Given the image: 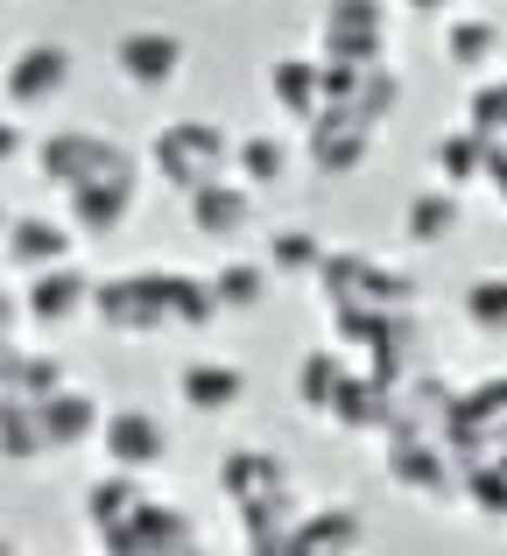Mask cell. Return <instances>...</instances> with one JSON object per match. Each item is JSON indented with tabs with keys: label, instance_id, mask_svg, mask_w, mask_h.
I'll return each mask as SVG.
<instances>
[{
	"label": "cell",
	"instance_id": "6da1fadb",
	"mask_svg": "<svg viewBox=\"0 0 507 556\" xmlns=\"http://www.w3.org/2000/svg\"><path fill=\"white\" fill-rule=\"evenodd\" d=\"M36 177L50 190L99 184V177H141V155L127 141H113L106 127H56L36 141Z\"/></svg>",
	"mask_w": 507,
	"mask_h": 556
},
{
	"label": "cell",
	"instance_id": "7a4b0ae2",
	"mask_svg": "<svg viewBox=\"0 0 507 556\" xmlns=\"http://www.w3.org/2000/svg\"><path fill=\"white\" fill-rule=\"evenodd\" d=\"M233 141L240 135H226L219 121H169L149 141V169L169 190H198L212 177H233Z\"/></svg>",
	"mask_w": 507,
	"mask_h": 556
},
{
	"label": "cell",
	"instance_id": "3957f363",
	"mask_svg": "<svg viewBox=\"0 0 507 556\" xmlns=\"http://www.w3.org/2000/svg\"><path fill=\"white\" fill-rule=\"evenodd\" d=\"M388 479H395V493H409V501H466V465H458L452 437H423V430H388Z\"/></svg>",
	"mask_w": 507,
	"mask_h": 556
},
{
	"label": "cell",
	"instance_id": "277c9868",
	"mask_svg": "<svg viewBox=\"0 0 507 556\" xmlns=\"http://www.w3.org/2000/svg\"><path fill=\"white\" fill-rule=\"evenodd\" d=\"M317 289H325L331 311H345V303H373V311H416V275L388 268V261L359 254V247H331L325 268H317Z\"/></svg>",
	"mask_w": 507,
	"mask_h": 556
},
{
	"label": "cell",
	"instance_id": "5b68a950",
	"mask_svg": "<svg viewBox=\"0 0 507 556\" xmlns=\"http://www.w3.org/2000/svg\"><path fill=\"white\" fill-rule=\"evenodd\" d=\"M317 64H388V0H325Z\"/></svg>",
	"mask_w": 507,
	"mask_h": 556
},
{
	"label": "cell",
	"instance_id": "8992f818",
	"mask_svg": "<svg viewBox=\"0 0 507 556\" xmlns=\"http://www.w3.org/2000/svg\"><path fill=\"white\" fill-rule=\"evenodd\" d=\"M92 325H106L113 339H163L169 311H163L155 275L135 268V275H106V282H92Z\"/></svg>",
	"mask_w": 507,
	"mask_h": 556
},
{
	"label": "cell",
	"instance_id": "52a82bcc",
	"mask_svg": "<svg viewBox=\"0 0 507 556\" xmlns=\"http://www.w3.org/2000/svg\"><path fill=\"white\" fill-rule=\"evenodd\" d=\"M183 64H191V42H183L177 28L141 22V28H121V36H113V71H121L135 92H169V85L183 78Z\"/></svg>",
	"mask_w": 507,
	"mask_h": 556
},
{
	"label": "cell",
	"instance_id": "ba28073f",
	"mask_svg": "<svg viewBox=\"0 0 507 556\" xmlns=\"http://www.w3.org/2000/svg\"><path fill=\"white\" fill-rule=\"evenodd\" d=\"M71 78H78V56H71L64 42H28V50H14L8 64H0V92H8L14 113L56 106V99L71 92Z\"/></svg>",
	"mask_w": 507,
	"mask_h": 556
},
{
	"label": "cell",
	"instance_id": "9c48e42d",
	"mask_svg": "<svg viewBox=\"0 0 507 556\" xmlns=\"http://www.w3.org/2000/svg\"><path fill=\"white\" fill-rule=\"evenodd\" d=\"M373 141H381V127H373V121L325 106L310 127H303V163H310L317 177H359V169L373 163Z\"/></svg>",
	"mask_w": 507,
	"mask_h": 556
},
{
	"label": "cell",
	"instance_id": "30bf717a",
	"mask_svg": "<svg viewBox=\"0 0 507 556\" xmlns=\"http://www.w3.org/2000/svg\"><path fill=\"white\" fill-rule=\"evenodd\" d=\"M183 549H198V529L169 501H141L121 529L99 535V556H183Z\"/></svg>",
	"mask_w": 507,
	"mask_h": 556
},
{
	"label": "cell",
	"instance_id": "8fae6325",
	"mask_svg": "<svg viewBox=\"0 0 507 556\" xmlns=\"http://www.w3.org/2000/svg\"><path fill=\"white\" fill-rule=\"evenodd\" d=\"M99 451H106V465L149 479L155 465L169 458V422L155 416V408H141V402H121V408H106V422H99Z\"/></svg>",
	"mask_w": 507,
	"mask_h": 556
},
{
	"label": "cell",
	"instance_id": "7c38bea8",
	"mask_svg": "<svg viewBox=\"0 0 507 556\" xmlns=\"http://www.w3.org/2000/svg\"><path fill=\"white\" fill-rule=\"evenodd\" d=\"M254 198H261V190H248L240 177H212V184L183 190V218H191L198 240L233 247V240H248V232H254Z\"/></svg>",
	"mask_w": 507,
	"mask_h": 556
},
{
	"label": "cell",
	"instance_id": "4fadbf2b",
	"mask_svg": "<svg viewBox=\"0 0 507 556\" xmlns=\"http://www.w3.org/2000/svg\"><path fill=\"white\" fill-rule=\"evenodd\" d=\"M135 204H141V177H99V184H71L64 190V218L85 232V240H113V232H127Z\"/></svg>",
	"mask_w": 507,
	"mask_h": 556
},
{
	"label": "cell",
	"instance_id": "5bb4252c",
	"mask_svg": "<svg viewBox=\"0 0 507 556\" xmlns=\"http://www.w3.org/2000/svg\"><path fill=\"white\" fill-rule=\"evenodd\" d=\"M28 325L36 331H64V325H78L85 311H92V275L78 268V261H56V268H42V275H28Z\"/></svg>",
	"mask_w": 507,
	"mask_h": 556
},
{
	"label": "cell",
	"instance_id": "9a60e30c",
	"mask_svg": "<svg viewBox=\"0 0 507 556\" xmlns=\"http://www.w3.org/2000/svg\"><path fill=\"white\" fill-rule=\"evenodd\" d=\"M325 416H331V430H345V437H388V430H395V380L353 367L345 388L331 394Z\"/></svg>",
	"mask_w": 507,
	"mask_h": 556
},
{
	"label": "cell",
	"instance_id": "2e32d148",
	"mask_svg": "<svg viewBox=\"0 0 507 556\" xmlns=\"http://www.w3.org/2000/svg\"><path fill=\"white\" fill-rule=\"evenodd\" d=\"M0 254L22 275H42V268H56V261H78V226H71V218H42V212H14Z\"/></svg>",
	"mask_w": 507,
	"mask_h": 556
},
{
	"label": "cell",
	"instance_id": "e0dca14e",
	"mask_svg": "<svg viewBox=\"0 0 507 556\" xmlns=\"http://www.w3.org/2000/svg\"><path fill=\"white\" fill-rule=\"evenodd\" d=\"M282 486H296V479H289V458L268 451V444H233L219 458V493L233 501V515L254 507V501H268V493H282Z\"/></svg>",
	"mask_w": 507,
	"mask_h": 556
},
{
	"label": "cell",
	"instance_id": "ac0fdd59",
	"mask_svg": "<svg viewBox=\"0 0 507 556\" xmlns=\"http://www.w3.org/2000/svg\"><path fill=\"white\" fill-rule=\"evenodd\" d=\"M359 549H367V521L345 501L303 507V521L289 529V556H359Z\"/></svg>",
	"mask_w": 507,
	"mask_h": 556
},
{
	"label": "cell",
	"instance_id": "d6986e66",
	"mask_svg": "<svg viewBox=\"0 0 507 556\" xmlns=\"http://www.w3.org/2000/svg\"><path fill=\"white\" fill-rule=\"evenodd\" d=\"M42 408V437H50V458H64V451H85V444H99V422H106V408H99V394L92 388H56L50 402H36Z\"/></svg>",
	"mask_w": 507,
	"mask_h": 556
},
{
	"label": "cell",
	"instance_id": "ffe728a7",
	"mask_svg": "<svg viewBox=\"0 0 507 556\" xmlns=\"http://www.w3.org/2000/svg\"><path fill=\"white\" fill-rule=\"evenodd\" d=\"M177 402L191 416H233L248 402V374L233 359H183L177 367Z\"/></svg>",
	"mask_w": 507,
	"mask_h": 556
},
{
	"label": "cell",
	"instance_id": "44dd1931",
	"mask_svg": "<svg viewBox=\"0 0 507 556\" xmlns=\"http://www.w3.org/2000/svg\"><path fill=\"white\" fill-rule=\"evenodd\" d=\"M268 92H275V106H282V121L310 127L317 113H325V64H317V50L275 56L268 64Z\"/></svg>",
	"mask_w": 507,
	"mask_h": 556
},
{
	"label": "cell",
	"instance_id": "7402d4cb",
	"mask_svg": "<svg viewBox=\"0 0 507 556\" xmlns=\"http://www.w3.org/2000/svg\"><path fill=\"white\" fill-rule=\"evenodd\" d=\"M458 226H466V198L452 184H430L402 204V240L409 247H444V240H458Z\"/></svg>",
	"mask_w": 507,
	"mask_h": 556
},
{
	"label": "cell",
	"instance_id": "603a6c76",
	"mask_svg": "<svg viewBox=\"0 0 507 556\" xmlns=\"http://www.w3.org/2000/svg\"><path fill=\"white\" fill-rule=\"evenodd\" d=\"M155 275V289H163V311H169V331H212L219 325V296H212V275L198 282V275H183V268H149Z\"/></svg>",
	"mask_w": 507,
	"mask_h": 556
},
{
	"label": "cell",
	"instance_id": "cb8c5ba5",
	"mask_svg": "<svg viewBox=\"0 0 507 556\" xmlns=\"http://www.w3.org/2000/svg\"><path fill=\"white\" fill-rule=\"evenodd\" d=\"M444 64L466 71V78H486V71L500 64V22H486V14H452V28H444Z\"/></svg>",
	"mask_w": 507,
	"mask_h": 556
},
{
	"label": "cell",
	"instance_id": "d4e9b609",
	"mask_svg": "<svg viewBox=\"0 0 507 556\" xmlns=\"http://www.w3.org/2000/svg\"><path fill=\"white\" fill-rule=\"evenodd\" d=\"M141 501H149V486H141V472H121V465H113V472H99L92 486H85V529H92V535L121 529V521L135 515Z\"/></svg>",
	"mask_w": 507,
	"mask_h": 556
},
{
	"label": "cell",
	"instance_id": "484cf974",
	"mask_svg": "<svg viewBox=\"0 0 507 556\" xmlns=\"http://www.w3.org/2000/svg\"><path fill=\"white\" fill-rule=\"evenodd\" d=\"M212 296H219L226 317H254V311H268V296H275V268L268 261H226V268L212 275Z\"/></svg>",
	"mask_w": 507,
	"mask_h": 556
},
{
	"label": "cell",
	"instance_id": "4316f807",
	"mask_svg": "<svg viewBox=\"0 0 507 556\" xmlns=\"http://www.w3.org/2000/svg\"><path fill=\"white\" fill-rule=\"evenodd\" d=\"M345 374H353V359H345L339 345H310V353L296 359V374H289V388H296V402L310 408V416H325L331 394L345 388Z\"/></svg>",
	"mask_w": 507,
	"mask_h": 556
},
{
	"label": "cell",
	"instance_id": "83f0119b",
	"mask_svg": "<svg viewBox=\"0 0 507 556\" xmlns=\"http://www.w3.org/2000/svg\"><path fill=\"white\" fill-rule=\"evenodd\" d=\"M0 458H8V465H42V458H50L42 408L22 402V394H0Z\"/></svg>",
	"mask_w": 507,
	"mask_h": 556
},
{
	"label": "cell",
	"instance_id": "f1b7e54d",
	"mask_svg": "<svg viewBox=\"0 0 507 556\" xmlns=\"http://www.w3.org/2000/svg\"><path fill=\"white\" fill-rule=\"evenodd\" d=\"M325 254H331V247L317 240L310 226H275L268 247H261V261L275 268V282H310V275L325 268Z\"/></svg>",
	"mask_w": 507,
	"mask_h": 556
},
{
	"label": "cell",
	"instance_id": "f546056e",
	"mask_svg": "<svg viewBox=\"0 0 507 556\" xmlns=\"http://www.w3.org/2000/svg\"><path fill=\"white\" fill-rule=\"evenodd\" d=\"M289 169H296V149H289L282 135H240L233 141V177L248 190H275Z\"/></svg>",
	"mask_w": 507,
	"mask_h": 556
},
{
	"label": "cell",
	"instance_id": "4dcf8cb0",
	"mask_svg": "<svg viewBox=\"0 0 507 556\" xmlns=\"http://www.w3.org/2000/svg\"><path fill=\"white\" fill-rule=\"evenodd\" d=\"M486 155H494V141H486V135H472V127H452V135L438 141V155H430V163H438V184L472 190V184L486 177Z\"/></svg>",
	"mask_w": 507,
	"mask_h": 556
},
{
	"label": "cell",
	"instance_id": "1f68e13d",
	"mask_svg": "<svg viewBox=\"0 0 507 556\" xmlns=\"http://www.w3.org/2000/svg\"><path fill=\"white\" fill-rule=\"evenodd\" d=\"M56 388H71L64 359H56V353H22V345H14V367H8V388H0V394H22V402H50Z\"/></svg>",
	"mask_w": 507,
	"mask_h": 556
},
{
	"label": "cell",
	"instance_id": "d6a6232c",
	"mask_svg": "<svg viewBox=\"0 0 507 556\" xmlns=\"http://www.w3.org/2000/svg\"><path fill=\"white\" fill-rule=\"evenodd\" d=\"M466 325L480 331V339L507 345V275H480V282H466Z\"/></svg>",
	"mask_w": 507,
	"mask_h": 556
},
{
	"label": "cell",
	"instance_id": "836d02e7",
	"mask_svg": "<svg viewBox=\"0 0 507 556\" xmlns=\"http://www.w3.org/2000/svg\"><path fill=\"white\" fill-rule=\"evenodd\" d=\"M466 127H472V135H486V141H507V78L486 71V78L466 92Z\"/></svg>",
	"mask_w": 507,
	"mask_h": 556
},
{
	"label": "cell",
	"instance_id": "e575fe53",
	"mask_svg": "<svg viewBox=\"0 0 507 556\" xmlns=\"http://www.w3.org/2000/svg\"><path fill=\"white\" fill-rule=\"evenodd\" d=\"M22 325H28V303L14 289H0V345H22Z\"/></svg>",
	"mask_w": 507,
	"mask_h": 556
},
{
	"label": "cell",
	"instance_id": "d590c367",
	"mask_svg": "<svg viewBox=\"0 0 507 556\" xmlns=\"http://www.w3.org/2000/svg\"><path fill=\"white\" fill-rule=\"evenodd\" d=\"M22 155H28V135H22V127L8 121V113H0V169H14Z\"/></svg>",
	"mask_w": 507,
	"mask_h": 556
},
{
	"label": "cell",
	"instance_id": "8d00e7d4",
	"mask_svg": "<svg viewBox=\"0 0 507 556\" xmlns=\"http://www.w3.org/2000/svg\"><path fill=\"white\" fill-rule=\"evenodd\" d=\"M486 184H494V198L507 204V141H494V155H486Z\"/></svg>",
	"mask_w": 507,
	"mask_h": 556
},
{
	"label": "cell",
	"instance_id": "74e56055",
	"mask_svg": "<svg viewBox=\"0 0 507 556\" xmlns=\"http://www.w3.org/2000/svg\"><path fill=\"white\" fill-rule=\"evenodd\" d=\"M402 8H409V14H452L458 0H402Z\"/></svg>",
	"mask_w": 507,
	"mask_h": 556
},
{
	"label": "cell",
	"instance_id": "f35d334b",
	"mask_svg": "<svg viewBox=\"0 0 507 556\" xmlns=\"http://www.w3.org/2000/svg\"><path fill=\"white\" fill-rule=\"evenodd\" d=\"M0 556H22V549H14V535H0Z\"/></svg>",
	"mask_w": 507,
	"mask_h": 556
},
{
	"label": "cell",
	"instance_id": "ab89813d",
	"mask_svg": "<svg viewBox=\"0 0 507 556\" xmlns=\"http://www.w3.org/2000/svg\"><path fill=\"white\" fill-rule=\"evenodd\" d=\"M8 218H14V212H0V240H8Z\"/></svg>",
	"mask_w": 507,
	"mask_h": 556
},
{
	"label": "cell",
	"instance_id": "60d3db41",
	"mask_svg": "<svg viewBox=\"0 0 507 556\" xmlns=\"http://www.w3.org/2000/svg\"><path fill=\"white\" fill-rule=\"evenodd\" d=\"M22 556H28V549H22Z\"/></svg>",
	"mask_w": 507,
	"mask_h": 556
}]
</instances>
